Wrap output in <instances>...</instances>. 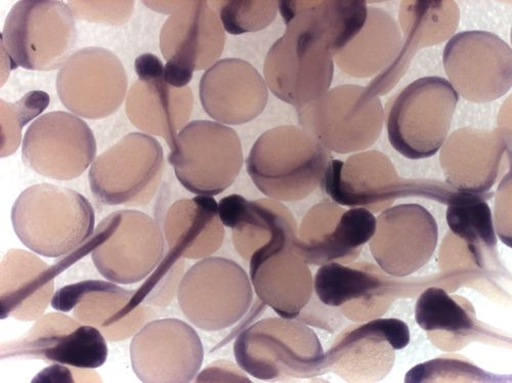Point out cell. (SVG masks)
Segmentation results:
<instances>
[{"label": "cell", "instance_id": "cell-25", "mask_svg": "<svg viewBox=\"0 0 512 383\" xmlns=\"http://www.w3.org/2000/svg\"><path fill=\"white\" fill-rule=\"evenodd\" d=\"M382 286L383 281L372 265L366 264L329 263L321 266L314 279L319 302L329 308L343 309L353 321H359V308L366 307Z\"/></svg>", "mask_w": 512, "mask_h": 383}, {"label": "cell", "instance_id": "cell-12", "mask_svg": "<svg viewBox=\"0 0 512 383\" xmlns=\"http://www.w3.org/2000/svg\"><path fill=\"white\" fill-rule=\"evenodd\" d=\"M443 63L452 87L467 101L490 103L511 89V48L491 32L457 33L447 42Z\"/></svg>", "mask_w": 512, "mask_h": 383}, {"label": "cell", "instance_id": "cell-31", "mask_svg": "<svg viewBox=\"0 0 512 383\" xmlns=\"http://www.w3.org/2000/svg\"><path fill=\"white\" fill-rule=\"evenodd\" d=\"M92 292H106L114 294L130 293L112 282L83 281L58 290L53 297L52 307L57 311L70 312L82 300L81 297L83 295Z\"/></svg>", "mask_w": 512, "mask_h": 383}, {"label": "cell", "instance_id": "cell-15", "mask_svg": "<svg viewBox=\"0 0 512 383\" xmlns=\"http://www.w3.org/2000/svg\"><path fill=\"white\" fill-rule=\"evenodd\" d=\"M57 92L62 104L75 115L106 118L120 108L126 97V72L112 52L82 49L59 72Z\"/></svg>", "mask_w": 512, "mask_h": 383}, {"label": "cell", "instance_id": "cell-22", "mask_svg": "<svg viewBox=\"0 0 512 383\" xmlns=\"http://www.w3.org/2000/svg\"><path fill=\"white\" fill-rule=\"evenodd\" d=\"M410 343L408 325L399 319H377L341 332L325 355L327 370L346 381L380 379L379 354L390 345L395 351Z\"/></svg>", "mask_w": 512, "mask_h": 383}, {"label": "cell", "instance_id": "cell-19", "mask_svg": "<svg viewBox=\"0 0 512 383\" xmlns=\"http://www.w3.org/2000/svg\"><path fill=\"white\" fill-rule=\"evenodd\" d=\"M249 264L250 281L260 301L279 317H300L313 299L314 278L293 246L256 251Z\"/></svg>", "mask_w": 512, "mask_h": 383}, {"label": "cell", "instance_id": "cell-3", "mask_svg": "<svg viewBox=\"0 0 512 383\" xmlns=\"http://www.w3.org/2000/svg\"><path fill=\"white\" fill-rule=\"evenodd\" d=\"M238 366L267 381L310 378L327 370L316 333L301 322L270 317L244 329L234 343Z\"/></svg>", "mask_w": 512, "mask_h": 383}, {"label": "cell", "instance_id": "cell-13", "mask_svg": "<svg viewBox=\"0 0 512 383\" xmlns=\"http://www.w3.org/2000/svg\"><path fill=\"white\" fill-rule=\"evenodd\" d=\"M333 58L307 32L286 29L266 57L264 75L268 89L281 101L303 108L328 92L333 78Z\"/></svg>", "mask_w": 512, "mask_h": 383}, {"label": "cell", "instance_id": "cell-2", "mask_svg": "<svg viewBox=\"0 0 512 383\" xmlns=\"http://www.w3.org/2000/svg\"><path fill=\"white\" fill-rule=\"evenodd\" d=\"M327 150L304 130L278 126L264 133L246 160L254 186L268 198L298 201L321 185L329 162Z\"/></svg>", "mask_w": 512, "mask_h": 383}, {"label": "cell", "instance_id": "cell-26", "mask_svg": "<svg viewBox=\"0 0 512 383\" xmlns=\"http://www.w3.org/2000/svg\"><path fill=\"white\" fill-rule=\"evenodd\" d=\"M493 193L460 192L448 204L446 221L453 234L464 240L474 255L477 264L482 266L481 249H493L497 245L492 211L486 200Z\"/></svg>", "mask_w": 512, "mask_h": 383}, {"label": "cell", "instance_id": "cell-16", "mask_svg": "<svg viewBox=\"0 0 512 383\" xmlns=\"http://www.w3.org/2000/svg\"><path fill=\"white\" fill-rule=\"evenodd\" d=\"M376 227V218L366 208L345 210L320 203L308 212L293 249L308 265L351 263L373 238Z\"/></svg>", "mask_w": 512, "mask_h": 383}, {"label": "cell", "instance_id": "cell-1", "mask_svg": "<svg viewBox=\"0 0 512 383\" xmlns=\"http://www.w3.org/2000/svg\"><path fill=\"white\" fill-rule=\"evenodd\" d=\"M11 219L20 241L49 259L65 257L95 233L92 203L73 189L48 183L25 189L13 205Z\"/></svg>", "mask_w": 512, "mask_h": 383}, {"label": "cell", "instance_id": "cell-4", "mask_svg": "<svg viewBox=\"0 0 512 383\" xmlns=\"http://www.w3.org/2000/svg\"><path fill=\"white\" fill-rule=\"evenodd\" d=\"M77 30L71 9L55 0H22L10 11L2 33V51L11 70L51 71L73 55Z\"/></svg>", "mask_w": 512, "mask_h": 383}, {"label": "cell", "instance_id": "cell-29", "mask_svg": "<svg viewBox=\"0 0 512 383\" xmlns=\"http://www.w3.org/2000/svg\"><path fill=\"white\" fill-rule=\"evenodd\" d=\"M278 10L277 2H224L220 20L228 33L241 35L267 28L276 19Z\"/></svg>", "mask_w": 512, "mask_h": 383}, {"label": "cell", "instance_id": "cell-18", "mask_svg": "<svg viewBox=\"0 0 512 383\" xmlns=\"http://www.w3.org/2000/svg\"><path fill=\"white\" fill-rule=\"evenodd\" d=\"M199 96L209 117L225 125H240L264 112L269 89L265 78L250 63L229 58L205 71Z\"/></svg>", "mask_w": 512, "mask_h": 383}, {"label": "cell", "instance_id": "cell-24", "mask_svg": "<svg viewBox=\"0 0 512 383\" xmlns=\"http://www.w3.org/2000/svg\"><path fill=\"white\" fill-rule=\"evenodd\" d=\"M192 95L185 88L177 91L165 83L163 77L135 84L127 103V114L140 130L163 137L169 148L178 136V130L192 113Z\"/></svg>", "mask_w": 512, "mask_h": 383}, {"label": "cell", "instance_id": "cell-10", "mask_svg": "<svg viewBox=\"0 0 512 383\" xmlns=\"http://www.w3.org/2000/svg\"><path fill=\"white\" fill-rule=\"evenodd\" d=\"M380 101L370 90L343 85L298 109L303 130L327 151L340 154L368 148L380 132Z\"/></svg>", "mask_w": 512, "mask_h": 383}, {"label": "cell", "instance_id": "cell-14", "mask_svg": "<svg viewBox=\"0 0 512 383\" xmlns=\"http://www.w3.org/2000/svg\"><path fill=\"white\" fill-rule=\"evenodd\" d=\"M130 353L135 374L146 383L192 382L204 360L199 334L175 318L147 323L134 336Z\"/></svg>", "mask_w": 512, "mask_h": 383}, {"label": "cell", "instance_id": "cell-32", "mask_svg": "<svg viewBox=\"0 0 512 383\" xmlns=\"http://www.w3.org/2000/svg\"><path fill=\"white\" fill-rule=\"evenodd\" d=\"M197 382H251L247 373L237 364L220 361L212 363L196 377Z\"/></svg>", "mask_w": 512, "mask_h": 383}, {"label": "cell", "instance_id": "cell-21", "mask_svg": "<svg viewBox=\"0 0 512 383\" xmlns=\"http://www.w3.org/2000/svg\"><path fill=\"white\" fill-rule=\"evenodd\" d=\"M219 218L233 231L234 246L241 258L264 249L293 246L296 223L285 205L271 198L248 200L232 194L219 202Z\"/></svg>", "mask_w": 512, "mask_h": 383}, {"label": "cell", "instance_id": "cell-27", "mask_svg": "<svg viewBox=\"0 0 512 383\" xmlns=\"http://www.w3.org/2000/svg\"><path fill=\"white\" fill-rule=\"evenodd\" d=\"M38 349V355L51 362L82 369L102 367L109 354L104 335L98 328L88 325L65 335L45 338Z\"/></svg>", "mask_w": 512, "mask_h": 383}, {"label": "cell", "instance_id": "cell-9", "mask_svg": "<svg viewBox=\"0 0 512 383\" xmlns=\"http://www.w3.org/2000/svg\"><path fill=\"white\" fill-rule=\"evenodd\" d=\"M164 170V153L153 137L128 134L96 157L90 168V188L104 205L128 207L149 203Z\"/></svg>", "mask_w": 512, "mask_h": 383}, {"label": "cell", "instance_id": "cell-8", "mask_svg": "<svg viewBox=\"0 0 512 383\" xmlns=\"http://www.w3.org/2000/svg\"><path fill=\"white\" fill-rule=\"evenodd\" d=\"M91 239L95 267L116 284L145 280L157 269L165 252V238L158 224L136 209L113 212Z\"/></svg>", "mask_w": 512, "mask_h": 383}, {"label": "cell", "instance_id": "cell-17", "mask_svg": "<svg viewBox=\"0 0 512 383\" xmlns=\"http://www.w3.org/2000/svg\"><path fill=\"white\" fill-rule=\"evenodd\" d=\"M438 238V224L429 210L419 204H402L382 212L369 245L381 270L405 277L431 260Z\"/></svg>", "mask_w": 512, "mask_h": 383}, {"label": "cell", "instance_id": "cell-20", "mask_svg": "<svg viewBox=\"0 0 512 383\" xmlns=\"http://www.w3.org/2000/svg\"><path fill=\"white\" fill-rule=\"evenodd\" d=\"M225 40L222 22L207 3H178L162 27L160 49L167 62L194 73L217 63Z\"/></svg>", "mask_w": 512, "mask_h": 383}, {"label": "cell", "instance_id": "cell-11", "mask_svg": "<svg viewBox=\"0 0 512 383\" xmlns=\"http://www.w3.org/2000/svg\"><path fill=\"white\" fill-rule=\"evenodd\" d=\"M97 142L91 127L77 115L54 111L28 127L22 159L36 174L56 181L79 178L96 159Z\"/></svg>", "mask_w": 512, "mask_h": 383}, {"label": "cell", "instance_id": "cell-30", "mask_svg": "<svg viewBox=\"0 0 512 383\" xmlns=\"http://www.w3.org/2000/svg\"><path fill=\"white\" fill-rule=\"evenodd\" d=\"M51 103V97L42 91H33L26 94L20 101L9 105L10 109L2 103V110L11 114V119H2V131L7 127L16 145H20L23 127L35 117L44 113Z\"/></svg>", "mask_w": 512, "mask_h": 383}, {"label": "cell", "instance_id": "cell-33", "mask_svg": "<svg viewBox=\"0 0 512 383\" xmlns=\"http://www.w3.org/2000/svg\"><path fill=\"white\" fill-rule=\"evenodd\" d=\"M136 73L139 81L146 82L163 77L164 65L161 60L153 54H144L136 59Z\"/></svg>", "mask_w": 512, "mask_h": 383}, {"label": "cell", "instance_id": "cell-7", "mask_svg": "<svg viewBox=\"0 0 512 383\" xmlns=\"http://www.w3.org/2000/svg\"><path fill=\"white\" fill-rule=\"evenodd\" d=\"M249 274L236 262L205 258L193 265L178 287V303L195 327L218 332L232 327L248 313L253 303Z\"/></svg>", "mask_w": 512, "mask_h": 383}, {"label": "cell", "instance_id": "cell-23", "mask_svg": "<svg viewBox=\"0 0 512 383\" xmlns=\"http://www.w3.org/2000/svg\"><path fill=\"white\" fill-rule=\"evenodd\" d=\"M286 29L309 33L338 56L364 29L366 2H278Z\"/></svg>", "mask_w": 512, "mask_h": 383}, {"label": "cell", "instance_id": "cell-28", "mask_svg": "<svg viewBox=\"0 0 512 383\" xmlns=\"http://www.w3.org/2000/svg\"><path fill=\"white\" fill-rule=\"evenodd\" d=\"M415 320L425 331L441 330L466 335L475 328V322L467 311L438 287L428 288L418 297Z\"/></svg>", "mask_w": 512, "mask_h": 383}, {"label": "cell", "instance_id": "cell-6", "mask_svg": "<svg viewBox=\"0 0 512 383\" xmlns=\"http://www.w3.org/2000/svg\"><path fill=\"white\" fill-rule=\"evenodd\" d=\"M168 162L180 184L196 195L217 196L237 180L244 163L241 140L225 124L195 120L170 147Z\"/></svg>", "mask_w": 512, "mask_h": 383}, {"label": "cell", "instance_id": "cell-5", "mask_svg": "<svg viewBox=\"0 0 512 383\" xmlns=\"http://www.w3.org/2000/svg\"><path fill=\"white\" fill-rule=\"evenodd\" d=\"M458 102L459 95L445 78L429 76L410 83L387 111L392 147L411 160L437 154L449 135Z\"/></svg>", "mask_w": 512, "mask_h": 383}]
</instances>
